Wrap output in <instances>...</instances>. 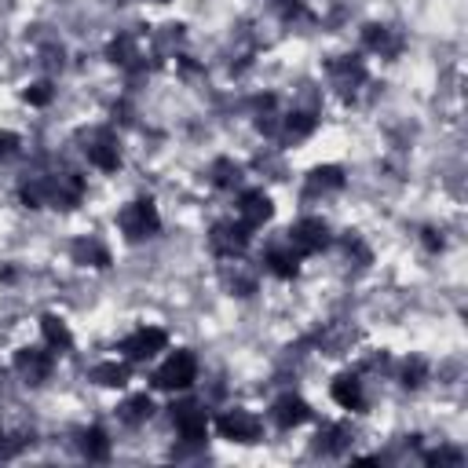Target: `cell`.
I'll return each mask as SVG.
<instances>
[{"label":"cell","instance_id":"6da1fadb","mask_svg":"<svg viewBox=\"0 0 468 468\" xmlns=\"http://www.w3.org/2000/svg\"><path fill=\"white\" fill-rule=\"evenodd\" d=\"M117 227L124 234V241L139 245V241H150L161 230V212H157V205L150 197H135L117 212Z\"/></svg>","mask_w":468,"mask_h":468},{"label":"cell","instance_id":"7a4b0ae2","mask_svg":"<svg viewBox=\"0 0 468 468\" xmlns=\"http://www.w3.org/2000/svg\"><path fill=\"white\" fill-rule=\"evenodd\" d=\"M194 380H197V358H194V351H186V347H176V351L154 369V377H150V384H154L157 391H186Z\"/></svg>","mask_w":468,"mask_h":468},{"label":"cell","instance_id":"3957f363","mask_svg":"<svg viewBox=\"0 0 468 468\" xmlns=\"http://www.w3.org/2000/svg\"><path fill=\"white\" fill-rule=\"evenodd\" d=\"M249 241H252V230L241 219H219L208 230V249L216 256H223V260H241L245 249H249Z\"/></svg>","mask_w":468,"mask_h":468},{"label":"cell","instance_id":"277c9868","mask_svg":"<svg viewBox=\"0 0 468 468\" xmlns=\"http://www.w3.org/2000/svg\"><path fill=\"white\" fill-rule=\"evenodd\" d=\"M216 431H219V439H227V442L252 446V442H260V435H263V420H260L256 413L234 406V410H223V413L216 417Z\"/></svg>","mask_w":468,"mask_h":468},{"label":"cell","instance_id":"5b68a950","mask_svg":"<svg viewBox=\"0 0 468 468\" xmlns=\"http://www.w3.org/2000/svg\"><path fill=\"white\" fill-rule=\"evenodd\" d=\"M329 241H333V238H329V223L318 219V216H303V219H296V223L285 230V245L296 249L300 256H314V252H322Z\"/></svg>","mask_w":468,"mask_h":468},{"label":"cell","instance_id":"8992f818","mask_svg":"<svg viewBox=\"0 0 468 468\" xmlns=\"http://www.w3.org/2000/svg\"><path fill=\"white\" fill-rule=\"evenodd\" d=\"M172 424H176V431L186 446H201L208 439V428H212L201 402H176L172 406Z\"/></svg>","mask_w":468,"mask_h":468},{"label":"cell","instance_id":"52a82bcc","mask_svg":"<svg viewBox=\"0 0 468 468\" xmlns=\"http://www.w3.org/2000/svg\"><path fill=\"white\" fill-rule=\"evenodd\" d=\"M168 347V333L157 329V325H139L135 333H128L121 340V351L128 362H150L154 355H161Z\"/></svg>","mask_w":468,"mask_h":468},{"label":"cell","instance_id":"ba28073f","mask_svg":"<svg viewBox=\"0 0 468 468\" xmlns=\"http://www.w3.org/2000/svg\"><path fill=\"white\" fill-rule=\"evenodd\" d=\"M15 369L26 384H44L55 369V351L51 347H18L15 351Z\"/></svg>","mask_w":468,"mask_h":468},{"label":"cell","instance_id":"9c48e42d","mask_svg":"<svg viewBox=\"0 0 468 468\" xmlns=\"http://www.w3.org/2000/svg\"><path fill=\"white\" fill-rule=\"evenodd\" d=\"M329 80H333V88H336L344 99H351V95L366 84V62H362L358 55H340V58L329 62Z\"/></svg>","mask_w":468,"mask_h":468},{"label":"cell","instance_id":"30bf717a","mask_svg":"<svg viewBox=\"0 0 468 468\" xmlns=\"http://www.w3.org/2000/svg\"><path fill=\"white\" fill-rule=\"evenodd\" d=\"M84 157L99 168V172H117L121 168V143L110 128H99L88 143H84Z\"/></svg>","mask_w":468,"mask_h":468},{"label":"cell","instance_id":"8fae6325","mask_svg":"<svg viewBox=\"0 0 468 468\" xmlns=\"http://www.w3.org/2000/svg\"><path fill=\"white\" fill-rule=\"evenodd\" d=\"M271 417H274V424H278L282 431H292V428L307 424V420L314 417V410H311V402H307L303 395H292V391H285V395H278V399H274V406H271Z\"/></svg>","mask_w":468,"mask_h":468},{"label":"cell","instance_id":"7c38bea8","mask_svg":"<svg viewBox=\"0 0 468 468\" xmlns=\"http://www.w3.org/2000/svg\"><path fill=\"white\" fill-rule=\"evenodd\" d=\"M238 219H241L249 230H260L263 223H271V219H274V201H271V194H263V190H241V197H238Z\"/></svg>","mask_w":468,"mask_h":468},{"label":"cell","instance_id":"4fadbf2b","mask_svg":"<svg viewBox=\"0 0 468 468\" xmlns=\"http://www.w3.org/2000/svg\"><path fill=\"white\" fill-rule=\"evenodd\" d=\"M300 252L296 249H289V245H274V249H267V256H263V271L267 274H274V278H282V282H292L296 274H300Z\"/></svg>","mask_w":468,"mask_h":468},{"label":"cell","instance_id":"5bb4252c","mask_svg":"<svg viewBox=\"0 0 468 468\" xmlns=\"http://www.w3.org/2000/svg\"><path fill=\"white\" fill-rule=\"evenodd\" d=\"M329 395H333V402H336L340 410H351V413H358V410L366 406V391H362V380H358L355 373H340V377L333 380Z\"/></svg>","mask_w":468,"mask_h":468},{"label":"cell","instance_id":"9a60e30c","mask_svg":"<svg viewBox=\"0 0 468 468\" xmlns=\"http://www.w3.org/2000/svg\"><path fill=\"white\" fill-rule=\"evenodd\" d=\"M362 40H366L369 51H377V55H384V58H395V55L402 51V37H399L391 26H380V22H369V26L362 29Z\"/></svg>","mask_w":468,"mask_h":468},{"label":"cell","instance_id":"2e32d148","mask_svg":"<svg viewBox=\"0 0 468 468\" xmlns=\"http://www.w3.org/2000/svg\"><path fill=\"white\" fill-rule=\"evenodd\" d=\"M69 256H73V263H80V267H95V271H106V267H110V249H106L102 241H95V238H77V241L69 245Z\"/></svg>","mask_w":468,"mask_h":468},{"label":"cell","instance_id":"e0dca14e","mask_svg":"<svg viewBox=\"0 0 468 468\" xmlns=\"http://www.w3.org/2000/svg\"><path fill=\"white\" fill-rule=\"evenodd\" d=\"M314 450L325 453V457H340L351 450V431L347 424H322L318 435H314Z\"/></svg>","mask_w":468,"mask_h":468},{"label":"cell","instance_id":"ac0fdd59","mask_svg":"<svg viewBox=\"0 0 468 468\" xmlns=\"http://www.w3.org/2000/svg\"><path fill=\"white\" fill-rule=\"evenodd\" d=\"M106 55H110L113 66H124V69H139V66H143V51H139V40H135L132 33H117V37L110 40Z\"/></svg>","mask_w":468,"mask_h":468},{"label":"cell","instance_id":"d6986e66","mask_svg":"<svg viewBox=\"0 0 468 468\" xmlns=\"http://www.w3.org/2000/svg\"><path fill=\"white\" fill-rule=\"evenodd\" d=\"M40 333H44V344L51 347V351H58V355H66V351H73V333H69V325H66V318H58V314H40Z\"/></svg>","mask_w":468,"mask_h":468},{"label":"cell","instance_id":"ffe728a7","mask_svg":"<svg viewBox=\"0 0 468 468\" xmlns=\"http://www.w3.org/2000/svg\"><path fill=\"white\" fill-rule=\"evenodd\" d=\"M344 190V168L340 165H314L307 172V194H336Z\"/></svg>","mask_w":468,"mask_h":468},{"label":"cell","instance_id":"44dd1931","mask_svg":"<svg viewBox=\"0 0 468 468\" xmlns=\"http://www.w3.org/2000/svg\"><path fill=\"white\" fill-rule=\"evenodd\" d=\"M154 417V399L143 391V395H132V399H124L121 406H117V420L121 424H128V428H139V424H146Z\"/></svg>","mask_w":468,"mask_h":468},{"label":"cell","instance_id":"7402d4cb","mask_svg":"<svg viewBox=\"0 0 468 468\" xmlns=\"http://www.w3.org/2000/svg\"><path fill=\"white\" fill-rule=\"evenodd\" d=\"M314 124H318L314 113H307V110H289V113L282 117V139H285V143H300V139H307V135L314 132Z\"/></svg>","mask_w":468,"mask_h":468},{"label":"cell","instance_id":"603a6c76","mask_svg":"<svg viewBox=\"0 0 468 468\" xmlns=\"http://www.w3.org/2000/svg\"><path fill=\"white\" fill-rule=\"evenodd\" d=\"M128 377H132L128 362H117V358H106V362H95V366H91V380H95L99 388H124Z\"/></svg>","mask_w":468,"mask_h":468},{"label":"cell","instance_id":"cb8c5ba5","mask_svg":"<svg viewBox=\"0 0 468 468\" xmlns=\"http://www.w3.org/2000/svg\"><path fill=\"white\" fill-rule=\"evenodd\" d=\"M80 453L88 457V461H106L110 457V435L99 428V424H91V428H84L80 431Z\"/></svg>","mask_w":468,"mask_h":468},{"label":"cell","instance_id":"d4e9b609","mask_svg":"<svg viewBox=\"0 0 468 468\" xmlns=\"http://www.w3.org/2000/svg\"><path fill=\"white\" fill-rule=\"evenodd\" d=\"M212 183H216L219 190H234V186L241 183V165L230 161V157H216V161H212Z\"/></svg>","mask_w":468,"mask_h":468},{"label":"cell","instance_id":"484cf974","mask_svg":"<svg viewBox=\"0 0 468 468\" xmlns=\"http://www.w3.org/2000/svg\"><path fill=\"white\" fill-rule=\"evenodd\" d=\"M428 380V362L424 358H406L402 362V388H420Z\"/></svg>","mask_w":468,"mask_h":468},{"label":"cell","instance_id":"4316f807","mask_svg":"<svg viewBox=\"0 0 468 468\" xmlns=\"http://www.w3.org/2000/svg\"><path fill=\"white\" fill-rule=\"evenodd\" d=\"M22 99H26L29 106H48V102L55 99V88H51V80H33V84L22 91Z\"/></svg>","mask_w":468,"mask_h":468},{"label":"cell","instance_id":"83f0119b","mask_svg":"<svg viewBox=\"0 0 468 468\" xmlns=\"http://www.w3.org/2000/svg\"><path fill=\"white\" fill-rule=\"evenodd\" d=\"M344 252H347V256H358V267H366V263H369V249H366L355 234H344Z\"/></svg>","mask_w":468,"mask_h":468},{"label":"cell","instance_id":"f1b7e54d","mask_svg":"<svg viewBox=\"0 0 468 468\" xmlns=\"http://www.w3.org/2000/svg\"><path fill=\"white\" fill-rule=\"evenodd\" d=\"M424 461H428V464H461V450H446V446H442V450L428 453Z\"/></svg>","mask_w":468,"mask_h":468},{"label":"cell","instance_id":"f546056e","mask_svg":"<svg viewBox=\"0 0 468 468\" xmlns=\"http://www.w3.org/2000/svg\"><path fill=\"white\" fill-rule=\"evenodd\" d=\"M18 143H22V139H18L15 132H7V128H0V157H11V154L18 150Z\"/></svg>","mask_w":468,"mask_h":468},{"label":"cell","instance_id":"4dcf8cb0","mask_svg":"<svg viewBox=\"0 0 468 468\" xmlns=\"http://www.w3.org/2000/svg\"><path fill=\"white\" fill-rule=\"evenodd\" d=\"M420 241H424L431 252H439V249H442V234H439V230H431V227H424V230H420Z\"/></svg>","mask_w":468,"mask_h":468},{"label":"cell","instance_id":"1f68e13d","mask_svg":"<svg viewBox=\"0 0 468 468\" xmlns=\"http://www.w3.org/2000/svg\"><path fill=\"white\" fill-rule=\"evenodd\" d=\"M154 4H168V0H154Z\"/></svg>","mask_w":468,"mask_h":468}]
</instances>
